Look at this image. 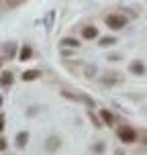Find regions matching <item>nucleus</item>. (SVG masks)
<instances>
[{"label": "nucleus", "instance_id": "obj_1", "mask_svg": "<svg viewBox=\"0 0 147 155\" xmlns=\"http://www.w3.org/2000/svg\"><path fill=\"white\" fill-rule=\"evenodd\" d=\"M62 96H63V98H68V100H74V102H82V104H86L90 110L96 106L94 98H90V96L84 94V92H72V90H68V88H62Z\"/></svg>", "mask_w": 147, "mask_h": 155}, {"label": "nucleus", "instance_id": "obj_2", "mask_svg": "<svg viewBox=\"0 0 147 155\" xmlns=\"http://www.w3.org/2000/svg\"><path fill=\"white\" fill-rule=\"evenodd\" d=\"M104 23L109 29H115V31H121L127 27V16L119 15V12H112V15H106L104 16Z\"/></svg>", "mask_w": 147, "mask_h": 155}, {"label": "nucleus", "instance_id": "obj_3", "mask_svg": "<svg viewBox=\"0 0 147 155\" xmlns=\"http://www.w3.org/2000/svg\"><path fill=\"white\" fill-rule=\"evenodd\" d=\"M116 137L123 141V143H135L137 137H139V133L135 131L133 127H119L116 129Z\"/></svg>", "mask_w": 147, "mask_h": 155}, {"label": "nucleus", "instance_id": "obj_4", "mask_svg": "<svg viewBox=\"0 0 147 155\" xmlns=\"http://www.w3.org/2000/svg\"><path fill=\"white\" fill-rule=\"evenodd\" d=\"M100 82L104 86H115V84H121V82H123V76H121V74H116V71H106V74L102 76Z\"/></svg>", "mask_w": 147, "mask_h": 155}, {"label": "nucleus", "instance_id": "obj_5", "mask_svg": "<svg viewBox=\"0 0 147 155\" xmlns=\"http://www.w3.org/2000/svg\"><path fill=\"white\" fill-rule=\"evenodd\" d=\"M59 147H62V139H59L57 135L47 137V141H45V151H47V153H55Z\"/></svg>", "mask_w": 147, "mask_h": 155}, {"label": "nucleus", "instance_id": "obj_6", "mask_svg": "<svg viewBox=\"0 0 147 155\" xmlns=\"http://www.w3.org/2000/svg\"><path fill=\"white\" fill-rule=\"evenodd\" d=\"M16 55V43L15 41H10V43H4L2 45V57L4 59H12Z\"/></svg>", "mask_w": 147, "mask_h": 155}, {"label": "nucleus", "instance_id": "obj_7", "mask_svg": "<svg viewBox=\"0 0 147 155\" xmlns=\"http://www.w3.org/2000/svg\"><path fill=\"white\" fill-rule=\"evenodd\" d=\"M98 114H100L102 124H106V127H112V124H115V116H112V112H110L109 108H100Z\"/></svg>", "mask_w": 147, "mask_h": 155}, {"label": "nucleus", "instance_id": "obj_8", "mask_svg": "<svg viewBox=\"0 0 147 155\" xmlns=\"http://www.w3.org/2000/svg\"><path fill=\"white\" fill-rule=\"evenodd\" d=\"M129 71L135 74V76H143V74H145V63L141 61V59H135V61H131V65H129Z\"/></svg>", "mask_w": 147, "mask_h": 155}, {"label": "nucleus", "instance_id": "obj_9", "mask_svg": "<svg viewBox=\"0 0 147 155\" xmlns=\"http://www.w3.org/2000/svg\"><path fill=\"white\" fill-rule=\"evenodd\" d=\"M59 45H62L63 49H78V47H80V41H78L76 37H63L62 41H59Z\"/></svg>", "mask_w": 147, "mask_h": 155}, {"label": "nucleus", "instance_id": "obj_10", "mask_svg": "<svg viewBox=\"0 0 147 155\" xmlns=\"http://www.w3.org/2000/svg\"><path fill=\"white\" fill-rule=\"evenodd\" d=\"M12 82H15V74H12L10 70H6V71L0 74V86L8 88V86H12Z\"/></svg>", "mask_w": 147, "mask_h": 155}, {"label": "nucleus", "instance_id": "obj_11", "mask_svg": "<svg viewBox=\"0 0 147 155\" xmlns=\"http://www.w3.org/2000/svg\"><path fill=\"white\" fill-rule=\"evenodd\" d=\"M29 139H31V135H29V131H21L18 135H16V139H15V145L18 149H23L27 143H29Z\"/></svg>", "mask_w": 147, "mask_h": 155}, {"label": "nucleus", "instance_id": "obj_12", "mask_svg": "<svg viewBox=\"0 0 147 155\" xmlns=\"http://www.w3.org/2000/svg\"><path fill=\"white\" fill-rule=\"evenodd\" d=\"M82 37L88 39V41H92V39L98 37V29H96L94 25H88V27H84V29H82Z\"/></svg>", "mask_w": 147, "mask_h": 155}, {"label": "nucleus", "instance_id": "obj_13", "mask_svg": "<svg viewBox=\"0 0 147 155\" xmlns=\"http://www.w3.org/2000/svg\"><path fill=\"white\" fill-rule=\"evenodd\" d=\"M25 80V82H33V80H37V78H41V70H27L23 71V76H21Z\"/></svg>", "mask_w": 147, "mask_h": 155}, {"label": "nucleus", "instance_id": "obj_14", "mask_svg": "<svg viewBox=\"0 0 147 155\" xmlns=\"http://www.w3.org/2000/svg\"><path fill=\"white\" fill-rule=\"evenodd\" d=\"M31 55H33L31 45H23V49L18 51V61H27V59H31Z\"/></svg>", "mask_w": 147, "mask_h": 155}, {"label": "nucleus", "instance_id": "obj_15", "mask_svg": "<svg viewBox=\"0 0 147 155\" xmlns=\"http://www.w3.org/2000/svg\"><path fill=\"white\" fill-rule=\"evenodd\" d=\"M53 23H55V10H49V12L45 15V21H43V25H45L47 31L53 29Z\"/></svg>", "mask_w": 147, "mask_h": 155}, {"label": "nucleus", "instance_id": "obj_16", "mask_svg": "<svg viewBox=\"0 0 147 155\" xmlns=\"http://www.w3.org/2000/svg\"><path fill=\"white\" fill-rule=\"evenodd\" d=\"M115 43H116V37H109V35L98 39V45L100 47H110V45H115Z\"/></svg>", "mask_w": 147, "mask_h": 155}, {"label": "nucleus", "instance_id": "obj_17", "mask_svg": "<svg viewBox=\"0 0 147 155\" xmlns=\"http://www.w3.org/2000/svg\"><path fill=\"white\" fill-rule=\"evenodd\" d=\"M84 76L88 78V80H92V78L96 76V65H84Z\"/></svg>", "mask_w": 147, "mask_h": 155}, {"label": "nucleus", "instance_id": "obj_18", "mask_svg": "<svg viewBox=\"0 0 147 155\" xmlns=\"http://www.w3.org/2000/svg\"><path fill=\"white\" fill-rule=\"evenodd\" d=\"M88 118H90V120H92V123L96 124V129H102V120H100V118H98L96 114H94L92 110H88Z\"/></svg>", "mask_w": 147, "mask_h": 155}, {"label": "nucleus", "instance_id": "obj_19", "mask_svg": "<svg viewBox=\"0 0 147 155\" xmlns=\"http://www.w3.org/2000/svg\"><path fill=\"white\" fill-rule=\"evenodd\" d=\"M92 151L94 153H102V151H104V143H96V145L92 147Z\"/></svg>", "mask_w": 147, "mask_h": 155}, {"label": "nucleus", "instance_id": "obj_20", "mask_svg": "<svg viewBox=\"0 0 147 155\" xmlns=\"http://www.w3.org/2000/svg\"><path fill=\"white\" fill-rule=\"evenodd\" d=\"M6 147H8V141L4 137H0V151H6Z\"/></svg>", "mask_w": 147, "mask_h": 155}, {"label": "nucleus", "instance_id": "obj_21", "mask_svg": "<svg viewBox=\"0 0 147 155\" xmlns=\"http://www.w3.org/2000/svg\"><path fill=\"white\" fill-rule=\"evenodd\" d=\"M4 123H6V116L0 112V135H2V131H4Z\"/></svg>", "mask_w": 147, "mask_h": 155}, {"label": "nucleus", "instance_id": "obj_22", "mask_svg": "<svg viewBox=\"0 0 147 155\" xmlns=\"http://www.w3.org/2000/svg\"><path fill=\"white\" fill-rule=\"evenodd\" d=\"M115 155H125V151H123V149H116V151H115Z\"/></svg>", "mask_w": 147, "mask_h": 155}, {"label": "nucleus", "instance_id": "obj_23", "mask_svg": "<svg viewBox=\"0 0 147 155\" xmlns=\"http://www.w3.org/2000/svg\"><path fill=\"white\" fill-rule=\"evenodd\" d=\"M0 106H2V94H0Z\"/></svg>", "mask_w": 147, "mask_h": 155}, {"label": "nucleus", "instance_id": "obj_24", "mask_svg": "<svg viewBox=\"0 0 147 155\" xmlns=\"http://www.w3.org/2000/svg\"><path fill=\"white\" fill-rule=\"evenodd\" d=\"M0 68H2V57H0Z\"/></svg>", "mask_w": 147, "mask_h": 155}, {"label": "nucleus", "instance_id": "obj_25", "mask_svg": "<svg viewBox=\"0 0 147 155\" xmlns=\"http://www.w3.org/2000/svg\"><path fill=\"white\" fill-rule=\"evenodd\" d=\"M8 2H16V0H8Z\"/></svg>", "mask_w": 147, "mask_h": 155}]
</instances>
